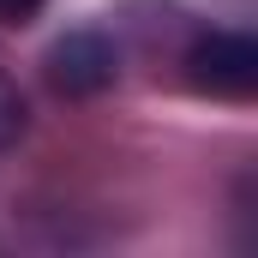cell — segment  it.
Returning a JSON list of instances; mask_svg holds the SVG:
<instances>
[{"instance_id": "6da1fadb", "label": "cell", "mask_w": 258, "mask_h": 258, "mask_svg": "<svg viewBox=\"0 0 258 258\" xmlns=\"http://www.w3.org/2000/svg\"><path fill=\"white\" fill-rule=\"evenodd\" d=\"M252 72H258V54L246 36H210V42L192 48V78L216 96H246Z\"/></svg>"}, {"instance_id": "7a4b0ae2", "label": "cell", "mask_w": 258, "mask_h": 258, "mask_svg": "<svg viewBox=\"0 0 258 258\" xmlns=\"http://www.w3.org/2000/svg\"><path fill=\"white\" fill-rule=\"evenodd\" d=\"M18 126H24V102H18V90L0 78V144H12Z\"/></svg>"}, {"instance_id": "3957f363", "label": "cell", "mask_w": 258, "mask_h": 258, "mask_svg": "<svg viewBox=\"0 0 258 258\" xmlns=\"http://www.w3.org/2000/svg\"><path fill=\"white\" fill-rule=\"evenodd\" d=\"M36 6H42V0H0V24H24Z\"/></svg>"}]
</instances>
